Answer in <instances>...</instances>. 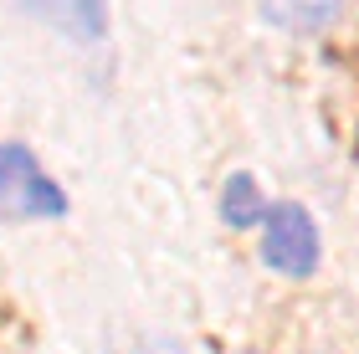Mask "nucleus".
Returning <instances> with one entry per match:
<instances>
[{
    "label": "nucleus",
    "instance_id": "nucleus-1",
    "mask_svg": "<svg viewBox=\"0 0 359 354\" xmlns=\"http://www.w3.org/2000/svg\"><path fill=\"white\" fill-rule=\"evenodd\" d=\"M67 211L62 185L36 165L26 144H0V221H46Z\"/></svg>",
    "mask_w": 359,
    "mask_h": 354
},
{
    "label": "nucleus",
    "instance_id": "nucleus-2",
    "mask_svg": "<svg viewBox=\"0 0 359 354\" xmlns=\"http://www.w3.org/2000/svg\"><path fill=\"white\" fill-rule=\"evenodd\" d=\"M318 226L303 205H272L262 221V257L283 278H308L318 267Z\"/></svg>",
    "mask_w": 359,
    "mask_h": 354
},
{
    "label": "nucleus",
    "instance_id": "nucleus-3",
    "mask_svg": "<svg viewBox=\"0 0 359 354\" xmlns=\"http://www.w3.org/2000/svg\"><path fill=\"white\" fill-rule=\"evenodd\" d=\"M72 41H97L108 31V0H15Z\"/></svg>",
    "mask_w": 359,
    "mask_h": 354
},
{
    "label": "nucleus",
    "instance_id": "nucleus-4",
    "mask_svg": "<svg viewBox=\"0 0 359 354\" xmlns=\"http://www.w3.org/2000/svg\"><path fill=\"white\" fill-rule=\"evenodd\" d=\"M257 6H262V15L277 31H298V36H308V31H323L329 21H339L344 0H257Z\"/></svg>",
    "mask_w": 359,
    "mask_h": 354
},
{
    "label": "nucleus",
    "instance_id": "nucleus-5",
    "mask_svg": "<svg viewBox=\"0 0 359 354\" xmlns=\"http://www.w3.org/2000/svg\"><path fill=\"white\" fill-rule=\"evenodd\" d=\"M221 216L231 221V226H262L267 221V205H262V185L252 180V175H231L221 190Z\"/></svg>",
    "mask_w": 359,
    "mask_h": 354
}]
</instances>
